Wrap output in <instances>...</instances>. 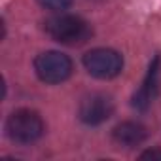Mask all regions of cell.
Listing matches in <instances>:
<instances>
[{"label": "cell", "instance_id": "obj_6", "mask_svg": "<svg viewBox=\"0 0 161 161\" xmlns=\"http://www.w3.org/2000/svg\"><path fill=\"white\" fill-rule=\"evenodd\" d=\"M159 63H161V57H155L148 68V74L142 82V87L133 95V106L138 108V110H148V106L152 104L155 93H157V76H159Z\"/></svg>", "mask_w": 161, "mask_h": 161}, {"label": "cell", "instance_id": "obj_4", "mask_svg": "<svg viewBox=\"0 0 161 161\" xmlns=\"http://www.w3.org/2000/svg\"><path fill=\"white\" fill-rule=\"evenodd\" d=\"M34 70L46 84H61L72 74V61L61 51H44L34 59Z\"/></svg>", "mask_w": 161, "mask_h": 161}, {"label": "cell", "instance_id": "obj_8", "mask_svg": "<svg viewBox=\"0 0 161 161\" xmlns=\"http://www.w3.org/2000/svg\"><path fill=\"white\" fill-rule=\"evenodd\" d=\"M38 4L46 10H53V12H61V10H66L72 0H38Z\"/></svg>", "mask_w": 161, "mask_h": 161}, {"label": "cell", "instance_id": "obj_9", "mask_svg": "<svg viewBox=\"0 0 161 161\" xmlns=\"http://www.w3.org/2000/svg\"><path fill=\"white\" fill-rule=\"evenodd\" d=\"M140 159H152V161L159 159V161H161V150H159V148L146 150V152H142V153H140Z\"/></svg>", "mask_w": 161, "mask_h": 161}, {"label": "cell", "instance_id": "obj_5", "mask_svg": "<svg viewBox=\"0 0 161 161\" xmlns=\"http://www.w3.org/2000/svg\"><path fill=\"white\" fill-rule=\"evenodd\" d=\"M114 114V101L104 93H91L82 99L78 116L86 125H101Z\"/></svg>", "mask_w": 161, "mask_h": 161}, {"label": "cell", "instance_id": "obj_1", "mask_svg": "<svg viewBox=\"0 0 161 161\" xmlns=\"http://www.w3.org/2000/svg\"><path fill=\"white\" fill-rule=\"evenodd\" d=\"M44 29L55 42L64 46H82L93 36V29L86 19L70 14H59L49 17Z\"/></svg>", "mask_w": 161, "mask_h": 161}, {"label": "cell", "instance_id": "obj_7", "mask_svg": "<svg viewBox=\"0 0 161 161\" xmlns=\"http://www.w3.org/2000/svg\"><path fill=\"white\" fill-rule=\"evenodd\" d=\"M114 140L119 144V146H125V148H135V146H140L148 133H146V127L142 123H136V121H123L119 125L114 127V133H112Z\"/></svg>", "mask_w": 161, "mask_h": 161}, {"label": "cell", "instance_id": "obj_2", "mask_svg": "<svg viewBox=\"0 0 161 161\" xmlns=\"http://www.w3.org/2000/svg\"><path fill=\"white\" fill-rule=\"evenodd\" d=\"M44 119L38 112L21 108L15 110L6 121V133L14 142L19 144H32L44 135Z\"/></svg>", "mask_w": 161, "mask_h": 161}, {"label": "cell", "instance_id": "obj_3", "mask_svg": "<svg viewBox=\"0 0 161 161\" xmlns=\"http://www.w3.org/2000/svg\"><path fill=\"white\" fill-rule=\"evenodd\" d=\"M84 66L93 78L110 80L123 70V57L116 49L97 47L84 55Z\"/></svg>", "mask_w": 161, "mask_h": 161}]
</instances>
